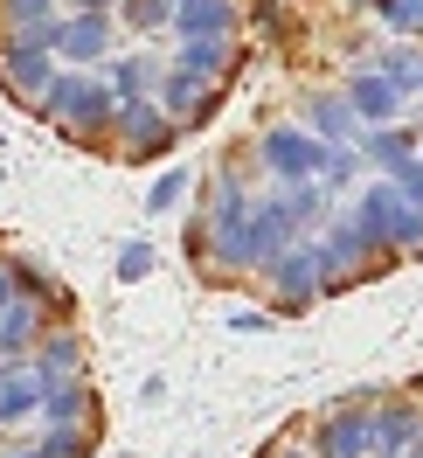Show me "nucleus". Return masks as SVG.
<instances>
[{"mask_svg": "<svg viewBox=\"0 0 423 458\" xmlns=\"http://www.w3.org/2000/svg\"><path fill=\"white\" fill-rule=\"evenodd\" d=\"M312 458H375V410H334L312 430Z\"/></svg>", "mask_w": 423, "mask_h": 458, "instance_id": "nucleus-1", "label": "nucleus"}, {"mask_svg": "<svg viewBox=\"0 0 423 458\" xmlns=\"http://www.w3.org/2000/svg\"><path fill=\"white\" fill-rule=\"evenodd\" d=\"M423 445V410L417 403H382V410H375V458H410Z\"/></svg>", "mask_w": 423, "mask_h": 458, "instance_id": "nucleus-2", "label": "nucleus"}, {"mask_svg": "<svg viewBox=\"0 0 423 458\" xmlns=\"http://www.w3.org/2000/svg\"><path fill=\"white\" fill-rule=\"evenodd\" d=\"M42 341H49V327L35 313V299H14V306L0 313V361H21V354H35Z\"/></svg>", "mask_w": 423, "mask_h": 458, "instance_id": "nucleus-3", "label": "nucleus"}, {"mask_svg": "<svg viewBox=\"0 0 423 458\" xmlns=\"http://www.w3.org/2000/svg\"><path fill=\"white\" fill-rule=\"evenodd\" d=\"M146 271H153V243H125V250H118V278H125V285H140Z\"/></svg>", "mask_w": 423, "mask_h": 458, "instance_id": "nucleus-4", "label": "nucleus"}, {"mask_svg": "<svg viewBox=\"0 0 423 458\" xmlns=\"http://www.w3.org/2000/svg\"><path fill=\"white\" fill-rule=\"evenodd\" d=\"M173 201H181V174H167V181L146 195V208H173Z\"/></svg>", "mask_w": 423, "mask_h": 458, "instance_id": "nucleus-5", "label": "nucleus"}, {"mask_svg": "<svg viewBox=\"0 0 423 458\" xmlns=\"http://www.w3.org/2000/svg\"><path fill=\"white\" fill-rule=\"evenodd\" d=\"M7 458H49V452H42V445H21V452H7Z\"/></svg>", "mask_w": 423, "mask_h": 458, "instance_id": "nucleus-6", "label": "nucleus"}]
</instances>
